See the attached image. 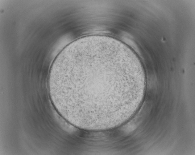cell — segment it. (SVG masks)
Segmentation results:
<instances>
[{"label": "cell", "instance_id": "cell-1", "mask_svg": "<svg viewBox=\"0 0 195 155\" xmlns=\"http://www.w3.org/2000/svg\"><path fill=\"white\" fill-rule=\"evenodd\" d=\"M144 79L139 60L121 44L93 38L74 42L51 68L50 95L59 113L80 128L119 126L133 112Z\"/></svg>", "mask_w": 195, "mask_h": 155}]
</instances>
